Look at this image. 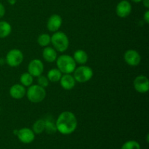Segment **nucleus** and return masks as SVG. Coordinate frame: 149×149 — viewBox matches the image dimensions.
I'll return each instance as SVG.
<instances>
[{"label": "nucleus", "mask_w": 149, "mask_h": 149, "mask_svg": "<svg viewBox=\"0 0 149 149\" xmlns=\"http://www.w3.org/2000/svg\"><path fill=\"white\" fill-rule=\"evenodd\" d=\"M59 81L61 83V87L65 90H72L75 87L76 82H77L74 77L71 74H65L62 75Z\"/></svg>", "instance_id": "obj_14"}, {"label": "nucleus", "mask_w": 149, "mask_h": 149, "mask_svg": "<svg viewBox=\"0 0 149 149\" xmlns=\"http://www.w3.org/2000/svg\"><path fill=\"white\" fill-rule=\"evenodd\" d=\"M26 95L29 101L33 103H39L46 97V90L38 84H33L29 87Z\"/></svg>", "instance_id": "obj_4"}, {"label": "nucleus", "mask_w": 149, "mask_h": 149, "mask_svg": "<svg viewBox=\"0 0 149 149\" xmlns=\"http://www.w3.org/2000/svg\"><path fill=\"white\" fill-rule=\"evenodd\" d=\"M132 1H133V2L135 3H139V2H141L142 1V0H131Z\"/></svg>", "instance_id": "obj_29"}, {"label": "nucleus", "mask_w": 149, "mask_h": 149, "mask_svg": "<svg viewBox=\"0 0 149 149\" xmlns=\"http://www.w3.org/2000/svg\"><path fill=\"white\" fill-rule=\"evenodd\" d=\"M61 77H62V73L58 68H52L48 71L47 77L51 82H58L60 81Z\"/></svg>", "instance_id": "obj_18"}, {"label": "nucleus", "mask_w": 149, "mask_h": 149, "mask_svg": "<svg viewBox=\"0 0 149 149\" xmlns=\"http://www.w3.org/2000/svg\"><path fill=\"white\" fill-rule=\"evenodd\" d=\"M143 4V6L146 9L149 8V0H142Z\"/></svg>", "instance_id": "obj_27"}, {"label": "nucleus", "mask_w": 149, "mask_h": 149, "mask_svg": "<svg viewBox=\"0 0 149 149\" xmlns=\"http://www.w3.org/2000/svg\"><path fill=\"white\" fill-rule=\"evenodd\" d=\"M62 22L63 20L61 15L58 14L52 15L48 19L47 27L50 32H56L62 26Z\"/></svg>", "instance_id": "obj_12"}, {"label": "nucleus", "mask_w": 149, "mask_h": 149, "mask_svg": "<svg viewBox=\"0 0 149 149\" xmlns=\"http://www.w3.org/2000/svg\"><path fill=\"white\" fill-rule=\"evenodd\" d=\"M56 65L62 74H71L76 68L75 61L73 57L68 55H62L56 59Z\"/></svg>", "instance_id": "obj_2"}, {"label": "nucleus", "mask_w": 149, "mask_h": 149, "mask_svg": "<svg viewBox=\"0 0 149 149\" xmlns=\"http://www.w3.org/2000/svg\"><path fill=\"white\" fill-rule=\"evenodd\" d=\"M121 149H141V146L135 141H128L122 145Z\"/></svg>", "instance_id": "obj_23"}, {"label": "nucleus", "mask_w": 149, "mask_h": 149, "mask_svg": "<svg viewBox=\"0 0 149 149\" xmlns=\"http://www.w3.org/2000/svg\"><path fill=\"white\" fill-rule=\"evenodd\" d=\"M26 87L21 84H15L12 86L10 89V95L13 98L19 100L22 99L26 95Z\"/></svg>", "instance_id": "obj_13"}, {"label": "nucleus", "mask_w": 149, "mask_h": 149, "mask_svg": "<svg viewBox=\"0 0 149 149\" xmlns=\"http://www.w3.org/2000/svg\"><path fill=\"white\" fill-rule=\"evenodd\" d=\"M132 12V5L127 0H122L119 1L116 7V15L119 17L125 18L128 17Z\"/></svg>", "instance_id": "obj_11"}, {"label": "nucleus", "mask_w": 149, "mask_h": 149, "mask_svg": "<svg viewBox=\"0 0 149 149\" xmlns=\"http://www.w3.org/2000/svg\"><path fill=\"white\" fill-rule=\"evenodd\" d=\"M28 72L33 77H38L44 72V64L39 59H33L28 65Z\"/></svg>", "instance_id": "obj_9"}, {"label": "nucleus", "mask_w": 149, "mask_h": 149, "mask_svg": "<svg viewBox=\"0 0 149 149\" xmlns=\"http://www.w3.org/2000/svg\"><path fill=\"white\" fill-rule=\"evenodd\" d=\"M134 88L139 93H146L149 90L148 79L146 76L140 75L135 77L133 81Z\"/></svg>", "instance_id": "obj_8"}, {"label": "nucleus", "mask_w": 149, "mask_h": 149, "mask_svg": "<svg viewBox=\"0 0 149 149\" xmlns=\"http://www.w3.org/2000/svg\"><path fill=\"white\" fill-rule=\"evenodd\" d=\"M5 15V7L1 3H0V18Z\"/></svg>", "instance_id": "obj_25"}, {"label": "nucleus", "mask_w": 149, "mask_h": 149, "mask_svg": "<svg viewBox=\"0 0 149 149\" xmlns=\"http://www.w3.org/2000/svg\"><path fill=\"white\" fill-rule=\"evenodd\" d=\"M42 57L47 63H53L58 58L56 50L51 47H45L42 52Z\"/></svg>", "instance_id": "obj_15"}, {"label": "nucleus", "mask_w": 149, "mask_h": 149, "mask_svg": "<svg viewBox=\"0 0 149 149\" xmlns=\"http://www.w3.org/2000/svg\"><path fill=\"white\" fill-rule=\"evenodd\" d=\"M51 43L54 49L60 52H64L69 46V39L65 33L62 31L54 32L51 36Z\"/></svg>", "instance_id": "obj_3"}, {"label": "nucleus", "mask_w": 149, "mask_h": 149, "mask_svg": "<svg viewBox=\"0 0 149 149\" xmlns=\"http://www.w3.org/2000/svg\"><path fill=\"white\" fill-rule=\"evenodd\" d=\"M4 63V61L2 58H0V65H3Z\"/></svg>", "instance_id": "obj_30"}, {"label": "nucleus", "mask_w": 149, "mask_h": 149, "mask_svg": "<svg viewBox=\"0 0 149 149\" xmlns=\"http://www.w3.org/2000/svg\"><path fill=\"white\" fill-rule=\"evenodd\" d=\"M14 134L17 135L19 141L23 143L29 144L34 141V132L29 128L24 127L18 130H14Z\"/></svg>", "instance_id": "obj_7"}, {"label": "nucleus", "mask_w": 149, "mask_h": 149, "mask_svg": "<svg viewBox=\"0 0 149 149\" xmlns=\"http://www.w3.org/2000/svg\"><path fill=\"white\" fill-rule=\"evenodd\" d=\"M7 1L10 5H14L16 3V0H7Z\"/></svg>", "instance_id": "obj_28"}, {"label": "nucleus", "mask_w": 149, "mask_h": 149, "mask_svg": "<svg viewBox=\"0 0 149 149\" xmlns=\"http://www.w3.org/2000/svg\"><path fill=\"white\" fill-rule=\"evenodd\" d=\"M23 61V54L20 49H13L7 52L6 55V63L11 67H17Z\"/></svg>", "instance_id": "obj_6"}, {"label": "nucleus", "mask_w": 149, "mask_h": 149, "mask_svg": "<svg viewBox=\"0 0 149 149\" xmlns=\"http://www.w3.org/2000/svg\"><path fill=\"white\" fill-rule=\"evenodd\" d=\"M143 19L145 20V22L146 23H149V10H147L146 12L145 13L143 16Z\"/></svg>", "instance_id": "obj_26"}, {"label": "nucleus", "mask_w": 149, "mask_h": 149, "mask_svg": "<svg viewBox=\"0 0 149 149\" xmlns=\"http://www.w3.org/2000/svg\"><path fill=\"white\" fill-rule=\"evenodd\" d=\"M57 131L62 135H70L77 127V119L71 111H63L58 116L55 122Z\"/></svg>", "instance_id": "obj_1"}, {"label": "nucleus", "mask_w": 149, "mask_h": 149, "mask_svg": "<svg viewBox=\"0 0 149 149\" xmlns=\"http://www.w3.org/2000/svg\"><path fill=\"white\" fill-rule=\"evenodd\" d=\"M45 131L47 134H54L57 132V127L55 122L52 118H47L45 119Z\"/></svg>", "instance_id": "obj_19"}, {"label": "nucleus", "mask_w": 149, "mask_h": 149, "mask_svg": "<svg viewBox=\"0 0 149 149\" xmlns=\"http://www.w3.org/2000/svg\"><path fill=\"white\" fill-rule=\"evenodd\" d=\"M20 81L24 87H30L32 85L33 81V77L29 72L23 73L20 77Z\"/></svg>", "instance_id": "obj_21"}, {"label": "nucleus", "mask_w": 149, "mask_h": 149, "mask_svg": "<svg viewBox=\"0 0 149 149\" xmlns=\"http://www.w3.org/2000/svg\"><path fill=\"white\" fill-rule=\"evenodd\" d=\"M73 58L75 61L76 63L84 65L88 61V55L83 49H77L74 53Z\"/></svg>", "instance_id": "obj_16"}, {"label": "nucleus", "mask_w": 149, "mask_h": 149, "mask_svg": "<svg viewBox=\"0 0 149 149\" xmlns=\"http://www.w3.org/2000/svg\"><path fill=\"white\" fill-rule=\"evenodd\" d=\"M74 78L76 81L79 83H85L90 81L93 77V71L90 66L81 65L76 68L74 71Z\"/></svg>", "instance_id": "obj_5"}, {"label": "nucleus", "mask_w": 149, "mask_h": 149, "mask_svg": "<svg viewBox=\"0 0 149 149\" xmlns=\"http://www.w3.org/2000/svg\"><path fill=\"white\" fill-rule=\"evenodd\" d=\"M45 119H40L36 120L32 126V130L34 134H42L45 131Z\"/></svg>", "instance_id": "obj_20"}, {"label": "nucleus", "mask_w": 149, "mask_h": 149, "mask_svg": "<svg viewBox=\"0 0 149 149\" xmlns=\"http://www.w3.org/2000/svg\"><path fill=\"white\" fill-rule=\"evenodd\" d=\"M12 26L8 22L0 21V38H5L11 33Z\"/></svg>", "instance_id": "obj_17"}, {"label": "nucleus", "mask_w": 149, "mask_h": 149, "mask_svg": "<svg viewBox=\"0 0 149 149\" xmlns=\"http://www.w3.org/2000/svg\"><path fill=\"white\" fill-rule=\"evenodd\" d=\"M37 42L41 47H47L51 43V36L48 33H42L38 37Z\"/></svg>", "instance_id": "obj_22"}, {"label": "nucleus", "mask_w": 149, "mask_h": 149, "mask_svg": "<svg viewBox=\"0 0 149 149\" xmlns=\"http://www.w3.org/2000/svg\"><path fill=\"white\" fill-rule=\"evenodd\" d=\"M49 83V81L47 77H45V76L43 75H40L38 77V79H37L38 85L45 88V87H48Z\"/></svg>", "instance_id": "obj_24"}, {"label": "nucleus", "mask_w": 149, "mask_h": 149, "mask_svg": "<svg viewBox=\"0 0 149 149\" xmlns=\"http://www.w3.org/2000/svg\"><path fill=\"white\" fill-rule=\"evenodd\" d=\"M124 59L126 63L130 66H137L141 63V57L138 51L135 49H128L124 55Z\"/></svg>", "instance_id": "obj_10"}]
</instances>
